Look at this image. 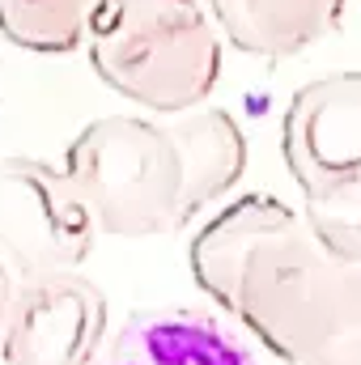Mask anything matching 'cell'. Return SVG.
<instances>
[{
    "label": "cell",
    "instance_id": "6da1fadb",
    "mask_svg": "<svg viewBox=\"0 0 361 365\" xmlns=\"http://www.w3.org/2000/svg\"><path fill=\"white\" fill-rule=\"evenodd\" d=\"M187 264L280 365H361V259L327 247L285 200H234L195 230Z\"/></svg>",
    "mask_w": 361,
    "mask_h": 365
},
{
    "label": "cell",
    "instance_id": "7a4b0ae2",
    "mask_svg": "<svg viewBox=\"0 0 361 365\" xmlns=\"http://www.w3.org/2000/svg\"><path fill=\"white\" fill-rule=\"evenodd\" d=\"M247 170V136L230 110L204 106L175 123L106 115L64 153V179L111 238L175 234Z\"/></svg>",
    "mask_w": 361,
    "mask_h": 365
},
{
    "label": "cell",
    "instance_id": "3957f363",
    "mask_svg": "<svg viewBox=\"0 0 361 365\" xmlns=\"http://www.w3.org/2000/svg\"><path fill=\"white\" fill-rule=\"evenodd\" d=\"M90 64L119 98L153 110H195L221 77V43L195 0H102Z\"/></svg>",
    "mask_w": 361,
    "mask_h": 365
},
{
    "label": "cell",
    "instance_id": "277c9868",
    "mask_svg": "<svg viewBox=\"0 0 361 365\" xmlns=\"http://www.w3.org/2000/svg\"><path fill=\"white\" fill-rule=\"evenodd\" d=\"M280 158L293 175L310 230L361 259V73H327L289 98Z\"/></svg>",
    "mask_w": 361,
    "mask_h": 365
},
{
    "label": "cell",
    "instance_id": "5b68a950",
    "mask_svg": "<svg viewBox=\"0 0 361 365\" xmlns=\"http://www.w3.org/2000/svg\"><path fill=\"white\" fill-rule=\"evenodd\" d=\"M93 217L64 170L0 158V268L13 284L77 272L93 251Z\"/></svg>",
    "mask_w": 361,
    "mask_h": 365
},
{
    "label": "cell",
    "instance_id": "8992f818",
    "mask_svg": "<svg viewBox=\"0 0 361 365\" xmlns=\"http://www.w3.org/2000/svg\"><path fill=\"white\" fill-rule=\"evenodd\" d=\"M106 340V293L81 272L17 284L4 323V365H93Z\"/></svg>",
    "mask_w": 361,
    "mask_h": 365
},
{
    "label": "cell",
    "instance_id": "52a82bcc",
    "mask_svg": "<svg viewBox=\"0 0 361 365\" xmlns=\"http://www.w3.org/2000/svg\"><path fill=\"white\" fill-rule=\"evenodd\" d=\"M102 365H255V357L217 314L158 306L128 314Z\"/></svg>",
    "mask_w": 361,
    "mask_h": 365
},
{
    "label": "cell",
    "instance_id": "ba28073f",
    "mask_svg": "<svg viewBox=\"0 0 361 365\" xmlns=\"http://www.w3.org/2000/svg\"><path fill=\"white\" fill-rule=\"evenodd\" d=\"M208 13L243 56L289 60L340 30L345 0H208Z\"/></svg>",
    "mask_w": 361,
    "mask_h": 365
},
{
    "label": "cell",
    "instance_id": "9c48e42d",
    "mask_svg": "<svg viewBox=\"0 0 361 365\" xmlns=\"http://www.w3.org/2000/svg\"><path fill=\"white\" fill-rule=\"evenodd\" d=\"M102 0H0V34L39 56L77 51L90 38Z\"/></svg>",
    "mask_w": 361,
    "mask_h": 365
},
{
    "label": "cell",
    "instance_id": "30bf717a",
    "mask_svg": "<svg viewBox=\"0 0 361 365\" xmlns=\"http://www.w3.org/2000/svg\"><path fill=\"white\" fill-rule=\"evenodd\" d=\"M13 293H17L13 276L0 268V340H4V323H9V310H13Z\"/></svg>",
    "mask_w": 361,
    "mask_h": 365
}]
</instances>
